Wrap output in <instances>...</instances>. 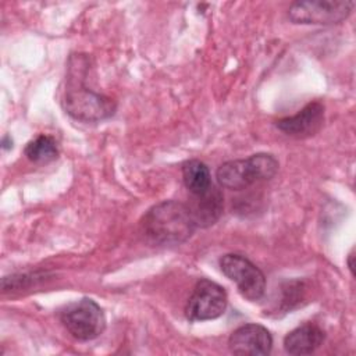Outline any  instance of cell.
I'll list each match as a JSON object with an SVG mask.
<instances>
[{"label": "cell", "mask_w": 356, "mask_h": 356, "mask_svg": "<svg viewBox=\"0 0 356 356\" xmlns=\"http://www.w3.org/2000/svg\"><path fill=\"white\" fill-rule=\"evenodd\" d=\"M89 58L85 54H72L68 60L63 108L76 121L99 122L114 115L117 103L110 96L88 88L86 76Z\"/></svg>", "instance_id": "6da1fadb"}, {"label": "cell", "mask_w": 356, "mask_h": 356, "mask_svg": "<svg viewBox=\"0 0 356 356\" xmlns=\"http://www.w3.org/2000/svg\"><path fill=\"white\" fill-rule=\"evenodd\" d=\"M142 234L154 245L172 246L186 242L196 225L188 206L178 200H164L152 206L140 220Z\"/></svg>", "instance_id": "7a4b0ae2"}, {"label": "cell", "mask_w": 356, "mask_h": 356, "mask_svg": "<svg viewBox=\"0 0 356 356\" xmlns=\"http://www.w3.org/2000/svg\"><path fill=\"white\" fill-rule=\"evenodd\" d=\"M278 160L268 153H256L248 159L229 160L216 172L220 186L232 191L245 189L253 184L271 179L278 171Z\"/></svg>", "instance_id": "3957f363"}, {"label": "cell", "mask_w": 356, "mask_h": 356, "mask_svg": "<svg viewBox=\"0 0 356 356\" xmlns=\"http://www.w3.org/2000/svg\"><path fill=\"white\" fill-rule=\"evenodd\" d=\"M58 317L65 330L78 341H92L106 328L104 312L90 298L68 303L60 310Z\"/></svg>", "instance_id": "277c9868"}, {"label": "cell", "mask_w": 356, "mask_h": 356, "mask_svg": "<svg viewBox=\"0 0 356 356\" xmlns=\"http://www.w3.org/2000/svg\"><path fill=\"white\" fill-rule=\"evenodd\" d=\"M355 7L353 0H303L293 1L288 18L293 24L335 25L345 21Z\"/></svg>", "instance_id": "5b68a950"}, {"label": "cell", "mask_w": 356, "mask_h": 356, "mask_svg": "<svg viewBox=\"0 0 356 356\" xmlns=\"http://www.w3.org/2000/svg\"><path fill=\"white\" fill-rule=\"evenodd\" d=\"M222 274L236 284L239 293L250 302L260 300L266 292V277L259 267L242 254L228 253L220 259Z\"/></svg>", "instance_id": "8992f818"}, {"label": "cell", "mask_w": 356, "mask_h": 356, "mask_svg": "<svg viewBox=\"0 0 356 356\" xmlns=\"http://www.w3.org/2000/svg\"><path fill=\"white\" fill-rule=\"evenodd\" d=\"M228 298L221 285L207 278L196 282L186 305L185 317L189 321L214 320L224 314Z\"/></svg>", "instance_id": "52a82bcc"}, {"label": "cell", "mask_w": 356, "mask_h": 356, "mask_svg": "<svg viewBox=\"0 0 356 356\" xmlns=\"http://www.w3.org/2000/svg\"><path fill=\"white\" fill-rule=\"evenodd\" d=\"M325 118L324 104L320 102H310L296 114L284 117L275 122V127L288 136L305 139L316 135Z\"/></svg>", "instance_id": "ba28073f"}, {"label": "cell", "mask_w": 356, "mask_h": 356, "mask_svg": "<svg viewBox=\"0 0 356 356\" xmlns=\"http://www.w3.org/2000/svg\"><path fill=\"white\" fill-rule=\"evenodd\" d=\"M228 348L235 355L264 356L273 349V337L260 324H243L229 335Z\"/></svg>", "instance_id": "9c48e42d"}, {"label": "cell", "mask_w": 356, "mask_h": 356, "mask_svg": "<svg viewBox=\"0 0 356 356\" xmlns=\"http://www.w3.org/2000/svg\"><path fill=\"white\" fill-rule=\"evenodd\" d=\"M196 228H207L214 225L224 210V197L218 188L211 185L207 191L192 195L191 202L186 204Z\"/></svg>", "instance_id": "30bf717a"}, {"label": "cell", "mask_w": 356, "mask_h": 356, "mask_svg": "<svg viewBox=\"0 0 356 356\" xmlns=\"http://www.w3.org/2000/svg\"><path fill=\"white\" fill-rule=\"evenodd\" d=\"M324 331L312 323L302 324L286 334L284 348L289 355H310L324 342Z\"/></svg>", "instance_id": "8fae6325"}, {"label": "cell", "mask_w": 356, "mask_h": 356, "mask_svg": "<svg viewBox=\"0 0 356 356\" xmlns=\"http://www.w3.org/2000/svg\"><path fill=\"white\" fill-rule=\"evenodd\" d=\"M182 179L191 195H199L213 185L209 167L200 160H188L182 164Z\"/></svg>", "instance_id": "7c38bea8"}, {"label": "cell", "mask_w": 356, "mask_h": 356, "mask_svg": "<svg viewBox=\"0 0 356 356\" xmlns=\"http://www.w3.org/2000/svg\"><path fill=\"white\" fill-rule=\"evenodd\" d=\"M24 153L35 164H47L58 157V145L53 136L42 134L26 143Z\"/></svg>", "instance_id": "4fadbf2b"}, {"label": "cell", "mask_w": 356, "mask_h": 356, "mask_svg": "<svg viewBox=\"0 0 356 356\" xmlns=\"http://www.w3.org/2000/svg\"><path fill=\"white\" fill-rule=\"evenodd\" d=\"M1 147H3L4 150H8V149L13 147V139H11L8 135H6V136L3 138V140H1Z\"/></svg>", "instance_id": "5bb4252c"}, {"label": "cell", "mask_w": 356, "mask_h": 356, "mask_svg": "<svg viewBox=\"0 0 356 356\" xmlns=\"http://www.w3.org/2000/svg\"><path fill=\"white\" fill-rule=\"evenodd\" d=\"M353 259H355V256H353V250L349 253V256H348V267H349V270H350V273L353 274Z\"/></svg>", "instance_id": "9a60e30c"}]
</instances>
